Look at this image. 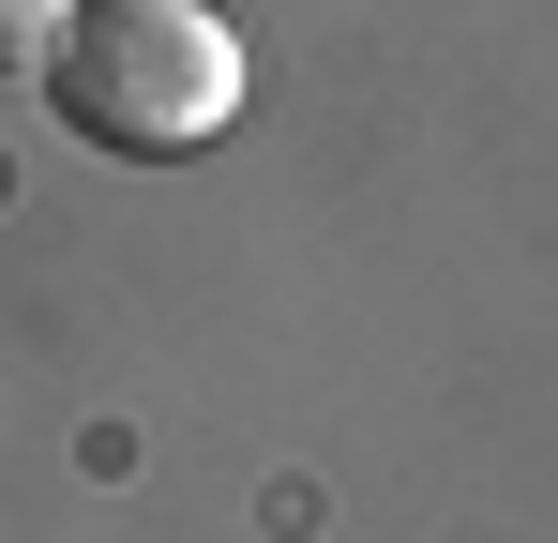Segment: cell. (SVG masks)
<instances>
[{
    "label": "cell",
    "instance_id": "2",
    "mask_svg": "<svg viewBox=\"0 0 558 543\" xmlns=\"http://www.w3.org/2000/svg\"><path fill=\"white\" fill-rule=\"evenodd\" d=\"M76 15H92V0H0V76H61V46H76Z\"/></svg>",
    "mask_w": 558,
    "mask_h": 543
},
{
    "label": "cell",
    "instance_id": "1",
    "mask_svg": "<svg viewBox=\"0 0 558 543\" xmlns=\"http://www.w3.org/2000/svg\"><path fill=\"white\" fill-rule=\"evenodd\" d=\"M46 106L92 152H121V167L211 152L242 121V31H227V0H92L61 76H46Z\"/></svg>",
    "mask_w": 558,
    "mask_h": 543
}]
</instances>
